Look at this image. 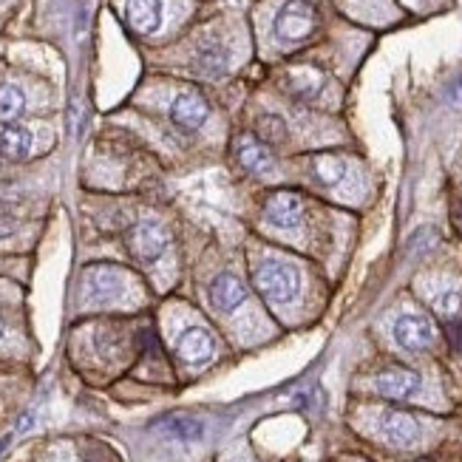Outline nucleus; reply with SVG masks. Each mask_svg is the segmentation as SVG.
I'll use <instances>...</instances> for the list:
<instances>
[{"mask_svg":"<svg viewBox=\"0 0 462 462\" xmlns=\"http://www.w3.org/2000/svg\"><path fill=\"white\" fill-rule=\"evenodd\" d=\"M264 125H267V131H264V134H270L273 139H284V131H281V128H284V125H281L275 116H267L264 123H261V128H264Z\"/></svg>","mask_w":462,"mask_h":462,"instance_id":"nucleus-21","label":"nucleus"},{"mask_svg":"<svg viewBox=\"0 0 462 462\" xmlns=\"http://www.w3.org/2000/svg\"><path fill=\"white\" fill-rule=\"evenodd\" d=\"M213 337L208 329L202 327H190L185 329L182 335H179V344H176V355L185 360V364H193V366H202L208 364V360L213 357Z\"/></svg>","mask_w":462,"mask_h":462,"instance_id":"nucleus-9","label":"nucleus"},{"mask_svg":"<svg viewBox=\"0 0 462 462\" xmlns=\"http://www.w3.org/2000/svg\"><path fill=\"white\" fill-rule=\"evenodd\" d=\"M32 145H34V136L26 128L9 125V128L0 131V156L20 162V159H26L32 153Z\"/></svg>","mask_w":462,"mask_h":462,"instance_id":"nucleus-14","label":"nucleus"},{"mask_svg":"<svg viewBox=\"0 0 462 462\" xmlns=\"http://www.w3.org/2000/svg\"><path fill=\"white\" fill-rule=\"evenodd\" d=\"M315 6L310 0H287L284 6L275 14V37L284 40V43H298V40H307L315 32Z\"/></svg>","mask_w":462,"mask_h":462,"instance_id":"nucleus-2","label":"nucleus"},{"mask_svg":"<svg viewBox=\"0 0 462 462\" xmlns=\"http://www.w3.org/2000/svg\"><path fill=\"white\" fill-rule=\"evenodd\" d=\"M128 245L139 261L151 264V261H156L168 250V233L159 222H139L128 236Z\"/></svg>","mask_w":462,"mask_h":462,"instance_id":"nucleus-6","label":"nucleus"},{"mask_svg":"<svg viewBox=\"0 0 462 462\" xmlns=\"http://www.w3.org/2000/svg\"><path fill=\"white\" fill-rule=\"evenodd\" d=\"M377 431H380V437H383L389 446H397V448H411L420 439V423L411 414H406V411H386V414H380Z\"/></svg>","mask_w":462,"mask_h":462,"instance_id":"nucleus-7","label":"nucleus"},{"mask_svg":"<svg viewBox=\"0 0 462 462\" xmlns=\"http://www.w3.org/2000/svg\"><path fill=\"white\" fill-rule=\"evenodd\" d=\"M125 292V273L108 267V264H94L83 275V295L88 304H111Z\"/></svg>","mask_w":462,"mask_h":462,"instance_id":"nucleus-3","label":"nucleus"},{"mask_svg":"<svg viewBox=\"0 0 462 462\" xmlns=\"http://www.w3.org/2000/svg\"><path fill=\"white\" fill-rule=\"evenodd\" d=\"M320 86H324V77H320L315 69H300V71L290 74V88L304 99L315 97L320 91Z\"/></svg>","mask_w":462,"mask_h":462,"instance_id":"nucleus-19","label":"nucleus"},{"mask_svg":"<svg viewBox=\"0 0 462 462\" xmlns=\"http://www.w3.org/2000/svg\"><path fill=\"white\" fill-rule=\"evenodd\" d=\"M264 218H267V225H273L278 230H295L300 222H304V202H300V196H295L290 190H278L267 199Z\"/></svg>","mask_w":462,"mask_h":462,"instance_id":"nucleus-5","label":"nucleus"},{"mask_svg":"<svg viewBox=\"0 0 462 462\" xmlns=\"http://www.w3.org/2000/svg\"><path fill=\"white\" fill-rule=\"evenodd\" d=\"M374 389L383 397L406 400L420 389V374L409 372V369H386V372H380L374 377Z\"/></svg>","mask_w":462,"mask_h":462,"instance_id":"nucleus-12","label":"nucleus"},{"mask_svg":"<svg viewBox=\"0 0 462 462\" xmlns=\"http://www.w3.org/2000/svg\"><path fill=\"white\" fill-rule=\"evenodd\" d=\"M245 298H247V290H245V284H241V281L233 273H222L218 278H213V284H210V300H213L216 310L233 312L236 307L245 304Z\"/></svg>","mask_w":462,"mask_h":462,"instance_id":"nucleus-13","label":"nucleus"},{"mask_svg":"<svg viewBox=\"0 0 462 462\" xmlns=\"http://www.w3.org/2000/svg\"><path fill=\"white\" fill-rule=\"evenodd\" d=\"M125 20L139 34H153L162 26V0H125Z\"/></svg>","mask_w":462,"mask_h":462,"instance_id":"nucleus-10","label":"nucleus"},{"mask_svg":"<svg viewBox=\"0 0 462 462\" xmlns=\"http://www.w3.org/2000/svg\"><path fill=\"white\" fill-rule=\"evenodd\" d=\"M26 108V97L17 86H0V123H12Z\"/></svg>","mask_w":462,"mask_h":462,"instance_id":"nucleus-17","label":"nucleus"},{"mask_svg":"<svg viewBox=\"0 0 462 462\" xmlns=\"http://www.w3.org/2000/svg\"><path fill=\"white\" fill-rule=\"evenodd\" d=\"M168 434L176 439H185V443H196V439L205 437V423L202 420H193V417H173L165 423Z\"/></svg>","mask_w":462,"mask_h":462,"instance_id":"nucleus-18","label":"nucleus"},{"mask_svg":"<svg viewBox=\"0 0 462 462\" xmlns=\"http://www.w3.org/2000/svg\"><path fill=\"white\" fill-rule=\"evenodd\" d=\"M434 310L443 315L446 320H457L462 312V295L457 290H446L434 298Z\"/></svg>","mask_w":462,"mask_h":462,"instance_id":"nucleus-20","label":"nucleus"},{"mask_svg":"<svg viewBox=\"0 0 462 462\" xmlns=\"http://www.w3.org/2000/svg\"><path fill=\"white\" fill-rule=\"evenodd\" d=\"M4 332H6V327H4V320H0V337H4Z\"/></svg>","mask_w":462,"mask_h":462,"instance_id":"nucleus-22","label":"nucleus"},{"mask_svg":"<svg viewBox=\"0 0 462 462\" xmlns=\"http://www.w3.org/2000/svg\"><path fill=\"white\" fill-rule=\"evenodd\" d=\"M210 108L205 103V97H199L193 91H185V94H179L173 99V106H171V119L179 125V128H185V131H196V128H202L205 125V119H208Z\"/></svg>","mask_w":462,"mask_h":462,"instance_id":"nucleus-8","label":"nucleus"},{"mask_svg":"<svg viewBox=\"0 0 462 462\" xmlns=\"http://www.w3.org/2000/svg\"><path fill=\"white\" fill-rule=\"evenodd\" d=\"M236 156H238L241 168H247L250 173H273V168H275L273 153H270L267 145L261 143V139H255L253 134L238 136V143H236Z\"/></svg>","mask_w":462,"mask_h":462,"instance_id":"nucleus-11","label":"nucleus"},{"mask_svg":"<svg viewBox=\"0 0 462 462\" xmlns=\"http://www.w3.org/2000/svg\"><path fill=\"white\" fill-rule=\"evenodd\" d=\"M193 63H196V69H199V71H205V74L216 77V74H225V71H227L230 54H227V49H225V46L210 43V46H205V49H199V54H196Z\"/></svg>","mask_w":462,"mask_h":462,"instance_id":"nucleus-15","label":"nucleus"},{"mask_svg":"<svg viewBox=\"0 0 462 462\" xmlns=\"http://www.w3.org/2000/svg\"><path fill=\"white\" fill-rule=\"evenodd\" d=\"M346 162L344 159H337V156H318L315 159V173H318V179L324 185H329V188H337L340 182L346 179Z\"/></svg>","mask_w":462,"mask_h":462,"instance_id":"nucleus-16","label":"nucleus"},{"mask_svg":"<svg viewBox=\"0 0 462 462\" xmlns=\"http://www.w3.org/2000/svg\"><path fill=\"white\" fill-rule=\"evenodd\" d=\"M392 335L397 340V346L406 349V352H423L434 344L431 320L426 315H414V312L400 315L392 327Z\"/></svg>","mask_w":462,"mask_h":462,"instance_id":"nucleus-4","label":"nucleus"},{"mask_svg":"<svg viewBox=\"0 0 462 462\" xmlns=\"http://www.w3.org/2000/svg\"><path fill=\"white\" fill-rule=\"evenodd\" d=\"M255 287L273 304H290L300 290V273L295 264H287V261L267 258L255 270Z\"/></svg>","mask_w":462,"mask_h":462,"instance_id":"nucleus-1","label":"nucleus"}]
</instances>
